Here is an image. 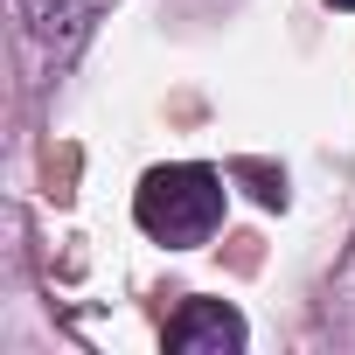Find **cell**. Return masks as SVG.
Returning a JSON list of instances; mask_svg holds the SVG:
<instances>
[{"mask_svg": "<svg viewBox=\"0 0 355 355\" xmlns=\"http://www.w3.org/2000/svg\"><path fill=\"white\" fill-rule=\"evenodd\" d=\"M91 8L98 0H28V28L42 42H56V49H77L84 28H91Z\"/></svg>", "mask_w": 355, "mask_h": 355, "instance_id": "3", "label": "cell"}, {"mask_svg": "<svg viewBox=\"0 0 355 355\" xmlns=\"http://www.w3.org/2000/svg\"><path fill=\"white\" fill-rule=\"evenodd\" d=\"M327 8H355V0H327Z\"/></svg>", "mask_w": 355, "mask_h": 355, "instance_id": "4", "label": "cell"}, {"mask_svg": "<svg viewBox=\"0 0 355 355\" xmlns=\"http://www.w3.org/2000/svg\"><path fill=\"white\" fill-rule=\"evenodd\" d=\"M244 341H251V327H244V313L223 306V300H189L182 313L167 320V348H174V355H237Z\"/></svg>", "mask_w": 355, "mask_h": 355, "instance_id": "2", "label": "cell"}, {"mask_svg": "<svg viewBox=\"0 0 355 355\" xmlns=\"http://www.w3.org/2000/svg\"><path fill=\"white\" fill-rule=\"evenodd\" d=\"M223 202H230V189H223L216 167H202V160H174V167H153L146 182H139L132 216H139V230H146L153 244H167V251H196V244H209V237L223 230Z\"/></svg>", "mask_w": 355, "mask_h": 355, "instance_id": "1", "label": "cell"}]
</instances>
